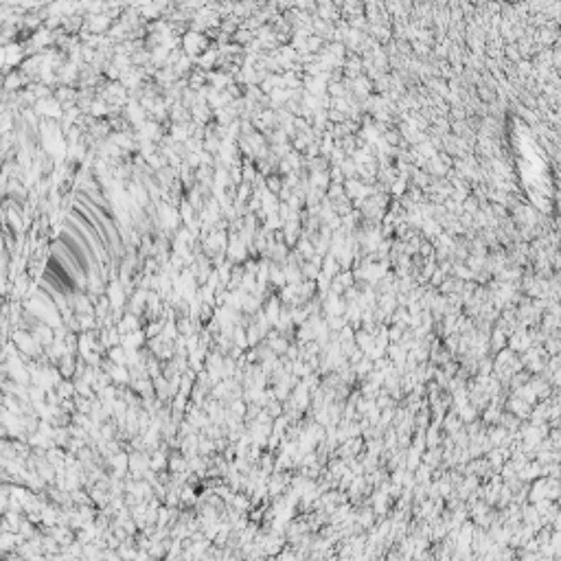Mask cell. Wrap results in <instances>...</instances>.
Listing matches in <instances>:
<instances>
[{
	"label": "cell",
	"mask_w": 561,
	"mask_h": 561,
	"mask_svg": "<svg viewBox=\"0 0 561 561\" xmlns=\"http://www.w3.org/2000/svg\"><path fill=\"white\" fill-rule=\"evenodd\" d=\"M204 46H206V40H204L200 33H189L184 38V48H186V53H189V57H197L204 51Z\"/></svg>",
	"instance_id": "6da1fadb"
},
{
	"label": "cell",
	"mask_w": 561,
	"mask_h": 561,
	"mask_svg": "<svg viewBox=\"0 0 561 561\" xmlns=\"http://www.w3.org/2000/svg\"><path fill=\"white\" fill-rule=\"evenodd\" d=\"M90 112H92L94 117H101V114H107V107H105L103 101H94L92 107H90Z\"/></svg>",
	"instance_id": "7a4b0ae2"
},
{
	"label": "cell",
	"mask_w": 561,
	"mask_h": 561,
	"mask_svg": "<svg viewBox=\"0 0 561 561\" xmlns=\"http://www.w3.org/2000/svg\"><path fill=\"white\" fill-rule=\"evenodd\" d=\"M233 502H235V506H237V511H248V500H246V498L237 496Z\"/></svg>",
	"instance_id": "3957f363"
}]
</instances>
